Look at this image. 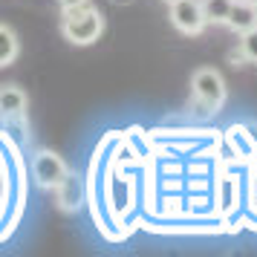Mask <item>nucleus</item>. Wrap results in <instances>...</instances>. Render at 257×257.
Instances as JSON below:
<instances>
[{"label": "nucleus", "instance_id": "nucleus-1", "mask_svg": "<svg viewBox=\"0 0 257 257\" xmlns=\"http://www.w3.org/2000/svg\"><path fill=\"white\" fill-rule=\"evenodd\" d=\"M61 35L67 38L72 47H90L104 35V15L90 3L75 6V9H64Z\"/></svg>", "mask_w": 257, "mask_h": 257}, {"label": "nucleus", "instance_id": "nucleus-2", "mask_svg": "<svg viewBox=\"0 0 257 257\" xmlns=\"http://www.w3.org/2000/svg\"><path fill=\"white\" fill-rule=\"evenodd\" d=\"M191 95H194V104H197L199 113H217L222 104H225V78H222L220 70H214V67H202L191 75Z\"/></svg>", "mask_w": 257, "mask_h": 257}, {"label": "nucleus", "instance_id": "nucleus-3", "mask_svg": "<svg viewBox=\"0 0 257 257\" xmlns=\"http://www.w3.org/2000/svg\"><path fill=\"white\" fill-rule=\"evenodd\" d=\"M171 24L174 29H179L182 35H202L205 32V15H202V6L199 0H174L171 3Z\"/></svg>", "mask_w": 257, "mask_h": 257}, {"label": "nucleus", "instance_id": "nucleus-4", "mask_svg": "<svg viewBox=\"0 0 257 257\" xmlns=\"http://www.w3.org/2000/svg\"><path fill=\"white\" fill-rule=\"evenodd\" d=\"M32 174H35L41 188H52V191H55V188L61 185V179L70 174V168H67V162L61 159L58 153L38 151L35 159H32Z\"/></svg>", "mask_w": 257, "mask_h": 257}, {"label": "nucleus", "instance_id": "nucleus-5", "mask_svg": "<svg viewBox=\"0 0 257 257\" xmlns=\"http://www.w3.org/2000/svg\"><path fill=\"white\" fill-rule=\"evenodd\" d=\"M26 104H29V98H26V93L18 84H3L0 87V116H6V118L24 116Z\"/></svg>", "mask_w": 257, "mask_h": 257}, {"label": "nucleus", "instance_id": "nucleus-6", "mask_svg": "<svg viewBox=\"0 0 257 257\" xmlns=\"http://www.w3.org/2000/svg\"><path fill=\"white\" fill-rule=\"evenodd\" d=\"M225 26H228L231 32H237V35L245 32V29H254L257 26V9L251 6V3H245V0H234Z\"/></svg>", "mask_w": 257, "mask_h": 257}, {"label": "nucleus", "instance_id": "nucleus-7", "mask_svg": "<svg viewBox=\"0 0 257 257\" xmlns=\"http://www.w3.org/2000/svg\"><path fill=\"white\" fill-rule=\"evenodd\" d=\"M55 197H58V208L61 211H75L81 205V182L78 176L67 174L61 179V185L55 188Z\"/></svg>", "mask_w": 257, "mask_h": 257}, {"label": "nucleus", "instance_id": "nucleus-8", "mask_svg": "<svg viewBox=\"0 0 257 257\" xmlns=\"http://www.w3.org/2000/svg\"><path fill=\"white\" fill-rule=\"evenodd\" d=\"M21 55V41L12 26L0 24V67H12L15 58Z\"/></svg>", "mask_w": 257, "mask_h": 257}, {"label": "nucleus", "instance_id": "nucleus-9", "mask_svg": "<svg viewBox=\"0 0 257 257\" xmlns=\"http://www.w3.org/2000/svg\"><path fill=\"white\" fill-rule=\"evenodd\" d=\"M231 3L234 0H199L202 6V15H205V24L214 26H225L228 21V12H231Z\"/></svg>", "mask_w": 257, "mask_h": 257}, {"label": "nucleus", "instance_id": "nucleus-10", "mask_svg": "<svg viewBox=\"0 0 257 257\" xmlns=\"http://www.w3.org/2000/svg\"><path fill=\"white\" fill-rule=\"evenodd\" d=\"M240 55H243V61L257 64V26L240 32Z\"/></svg>", "mask_w": 257, "mask_h": 257}, {"label": "nucleus", "instance_id": "nucleus-11", "mask_svg": "<svg viewBox=\"0 0 257 257\" xmlns=\"http://www.w3.org/2000/svg\"><path fill=\"white\" fill-rule=\"evenodd\" d=\"M84 3H90V0H58L61 9H75V6H84Z\"/></svg>", "mask_w": 257, "mask_h": 257}, {"label": "nucleus", "instance_id": "nucleus-12", "mask_svg": "<svg viewBox=\"0 0 257 257\" xmlns=\"http://www.w3.org/2000/svg\"><path fill=\"white\" fill-rule=\"evenodd\" d=\"M110 3H116V6H130L133 0H110Z\"/></svg>", "mask_w": 257, "mask_h": 257}, {"label": "nucleus", "instance_id": "nucleus-13", "mask_svg": "<svg viewBox=\"0 0 257 257\" xmlns=\"http://www.w3.org/2000/svg\"><path fill=\"white\" fill-rule=\"evenodd\" d=\"M245 3H251V6H254V9H257V0H245Z\"/></svg>", "mask_w": 257, "mask_h": 257}, {"label": "nucleus", "instance_id": "nucleus-14", "mask_svg": "<svg viewBox=\"0 0 257 257\" xmlns=\"http://www.w3.org/2000/svg\"><path fill=\"white\" fill-rule=\"evenodd\" d=\"M165 3H168V6H171V3H174V0H165Z\"/></svg>", "mask_w": 257, "mask_h": 257}]
</instances>
